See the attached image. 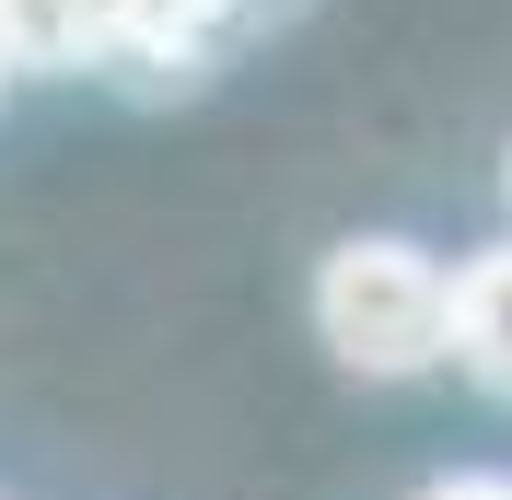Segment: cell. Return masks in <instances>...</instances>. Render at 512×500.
Instances as JSON below:
<instances>
[{"mask_svg": "<svg viewBox=\"0 0 512 500\" xmlns=\"http://www.w3.org/2000/svg\"><path fill=\"white\" fill-rule=\"evenodd\" d=\"M12 70H24V59H12V35H0V94H12Z\"/></svg>", "mask_w": 512, "mask_h": 500, "instance_id": "cell-4", "label": "cell"}, {"mask_svg": "<svg viewBox=\"0 0 512 500\" xmlns=\"http://www.w3.org/2000/svg\"><path fill=\"white\" fill-rule=\"evenodd\" d=\"M501 210H512V152H501Z\"/></svg>", "mask_w": 512, "mask_h": 500, "instance_id": "cell-5", "label": "cell"}, {"mask_svg": "<svg viewBox=\"0 0 512 500\" xmlns=\"http://www.w3.org/2000/svg\"><path fill=\"white\" fill-rule=\"evenodd\" d=\"M419 500H512V466H454V477H431Z\"/></svg>", "mask_w": 512, "mask_h": 500, "instance_id": "cell-3", "label": "cell"}, {"mask_svg": "<svg viewBox=\"0 0 512 500\" xmlns=\"http://www.w3.org/2000/svg\"><path fill=\"white\" fill-rule=\"evenodd\" d=\"M315 338L338 373L408 384L431 361H454V268L419 233H350L315 268Z\"/></svg>", "mask_w": 512, "mask_h": 500, "instance_id": "cell-1", "label": "cell"}, {"mask_svg": "<svg viewBox=\"0 0 512 500\" xmlns=\"http://www.w3.org/2000/svg\"><path fill=\"white\" fill-rule=\"evenodd\" d=\"M454 373L512 407V245L454 256Z\"/></svg>", "mask_w": 512, "mask_h": 500, "instance_id": "cell-2", "label": "cell"}]
</instances>
